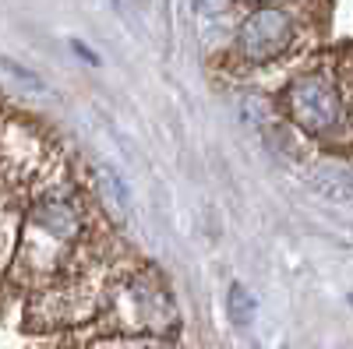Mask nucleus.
<instances>
[{
	"mask_svg": "<svg viewBox=\"0 0 353 349\" xmlns=\"http://www.w3.org/2000/svg\"><path fill=\"white\" fill-rule=\"evenodd\" d=\"M286 113L301 131L321 138V134H332L343 124V99L329 78L301 74L286 89Z\"/></svg>",
	"mask_w": 353,
	"mask_h": 349,
	"instance_id": "1",
	"label": "nucleus"
},
{
	"mask_svg": "<svg viewBox=\"0 0 353 349\" xmlns=\"http://www.w3.org/2000/svg\"><path fill=\"white\" fill-rule=\"evenodd\" d=\"M293 43V21L286 11L261 4L254 8L244 25H241V36H237V53L244 56L248 64H269L276 56H283Z\"/></svg>",
	"mask_w": 353,
	"mask_h": 349,
	"instance_id": "2",
	"label": "nucleus"
},
{
	"mask_svg": "<svg viewBox=\"0 0 353 349\" xmlns=\"http://www.w3.org/2000/svg\"><path fill=\"white\" fill-rule=\"evenodd\" d=\"M28 219H32L36 229H43L46 237H53V240H74L78 229H81L78 209L71 205V201H64V198H46V201H39Z\"/></svg>",
	"mask_w": 353,
	"mask_h": 349,
	"instance_id": "3",
	"label": "nucleus"
},
{
	"mask_svg": "<svg viewBox=\"0 0 353 349\" xmlns=\"http://www.w3.org/2000/svg\"><path fill=\"white\" fill-rule=\"evenodd\" d=\"M92 177H96V191H99V198H103V205H106L117 219H124L128 209H131V191H128L124 177H121L117 169H110V166H96Z\"/></svg>",
	"mask_w": 353,
	"mask_h": 349,
	"instance_id": "4",
	"label": "nucleus"
},
{
	"mask_svg": "<svg viewBox=\"0 0 353 349\" xmlns=\"http://www.w3.org/2000/svg\"><path fill=\"white\" fill-rule=\"evenodd\" d=\"M307 184H311V191H318L325 201H353V177H350L346 169L321 166V169H314V177Z\"/></svg>",
	"mask_w": 353,
	"mask_h": 349,
	"instance_id": "5",
	"label": "nucleus"
},
{
	"mask_svg": "<svg viewBox=\"0 0 353 349\" xmlns=\"http://www.w3.org/2000/svg\"><path fill=\"white\" fill-rule=\"evenodd\" d=\"M230 321L237 325V328H248L251 321H254V310H258V304H254V297L248 293V286L244 282H233L230 286Z\"/></svg>",
	"mask_w": 353,
	"mask_h": 349,
	"instance_id": "6",
	"label": "nucleus"
},
{
	"mask_svg": "<svg viewBox=\"0 0 353 349\" xmlns=\"http://www.w3.org/2000/svg\"><path fill=\"white\" fill-rule=\"evenodd\" d=\"M241 116H244V124H248V127H258V131H261L265 124H269V116H272L269 99L258 96V92L244 96V99H241Z\"/></svg>",
	"mask_w": 353,
	"mask_h": 349,
	"instance_id": "7",
	"label": "nucleus"
},
{
	"mask_svg": "<svg viewBox=\"0 0 353 349\" xmlns=\"http://www.w3.org/2000/svg\"><path fill=\"white\" fill-rule=\"evenodd\" d=\"M0 67H8L11 74H18L21 81H28V85H32V89H43V78H36L32 71H25V67H18V64L11 61V56H0Z\"/></svg>",
	"mask_w": 353,
	"mask_h": 349,
	"instance_id": "8",
	"label": "nucleus"
},
{
	"mask_svg": "<svg viewBox=\"0 0 353 349\" xmlns=\"http://www.w3.org/2000/svg\"><path fill=\"white\" fill-rule=\"evenodd\" d=\"M230 4H233V0H194V8H198L201 14H223Z\"/></svg>",
	"mask_w": 353,
	"mask_h": 349,
	"instance_id": "9",
	"label": "nucleus"
},
{
	"mask_svg": "<svg viewBox=\"0 0 353 349\" xmlns=\"http://www.w3.org/2000/svg\"><path fill=\"white\" fill-rule=\"evenodd\" d=\"M71 50H74V53L81 56V61H85V64H92V67L99 64V53H96V50H88V46L81 43V39H71Z\"/></svg>",
	"mask_w": 353,
	"mask_h": 349,
	"instance_id": "10",
	"label": "nucleus"
},
{
	"mask_svg": "<svg viewBox=\"0 0 353 349\" xmlns=\"http://www.w3.org/2000/svg\"><path fill=\"white\" fill-rule=\"evenodd\" d=\"M128 349H176L170 339H138V342H131Z\"/></svg>",
	"mask_w": 353,
	"mask_h": 349,
	"instance_id": "11",
	"label": "nucleus"
},
{
	"mask_svg": "<svg viewBox=\"0 0 353 349\" xmlns=\"http://www.w3.org/2000/svg\"><path fill=\"white\" fill-rule=\"evenodd\" d=\"M254 4H269V0H254Z\"/></svg>",
	"mask_w": 353,
	"mask_h": 349,
	"instance_id": "12",
	"label": "nucleus"
}]
</instances>
